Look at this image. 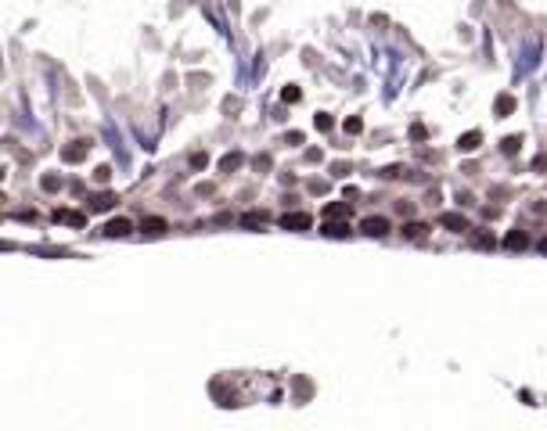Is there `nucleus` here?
Instances as JSON below:
<instances>
[{
	"mask_svg": "<svg viewBox=\"0 0 547 431\" xmlns=\"http://www.w3.org/2000/svg\"><path fill=\"white\" fill-rule=\"evenodd\" d=\"M360 230L367 234V237H385V234H389V219H385V216H367V219L360 223Z\"/></svg>",
	"mask_w": 547,
	"mask_h": 431,
	"instance_id": "obj_1",
	"label": "nucleus"
},
{
	"mask_svg": "<svg viewBox=\"0 0 547 431\" xmlns=\"http://www.w3.org/2000/svg\"><path fill=\"white\" fill-rule=\"evenodd\" d=\"M281 226H285V230H310L313 219H310L306 212H288V216H281Z\"/></svg>",
	"mask_w": 547,
	"mask_h": 431,
	"instance_id": "obj_2",
	"label": "nucleus"
},
{
	"mask_svg": "<svg viewBox=\"0 0 547 431\" xmlns=\"http://www.w3.org/2000/svg\"><path fill=\"white\" fill-rule=\"evenodd\" d=\"M439 226H446V230H454V234H464V230H468V219H464L461 212H443Z\"/></svg>",
	"mask_w": 547,
	"mask_h": 431,
	"instance_id": "obj_3",
	"label": "nucleus"
},
{
	"mask_svg": "<svg viewBox=\"0 0 547 431\" xmlns=\"http://www.w3.org/2000/svg\"><path fill=\"white\" fill-rule=\"evenodd\" d=\"M130 230H133L130 219H112V223H105V226H101V234H105V237H123V234H130Z\"/></svg>",
	"mask_w": 547,
	"mask_h": 431,
	"instance_id": "obj_4",
	"label": "nucleus"
},
{
	"mask_svg": "<svg viewBox=\"0 0 547 431\" xmlns=\"http://www.w3.org/2000/svg\"><path fill=\"white\" fill-rule=\"evenodd\" d=\"M54 219H58V223H69V226H83L87 223V216L83 212H72V208H58Z\"/></svg>",
	"mask_w": 547,
	"mask_h": 431,
	"instance_id": "obj_5",
	"label": "nucleus"
},
{
	"mask_svg": "<svg viewBox=\"0 0 547 431\" xmlns=\"http://www.w3.org/2000/svg\"><path fill=\"white\" fill-rule=\"evenodd\" d=\"M141 230H144V234H151V237H159V234H166L169 226H166V219H159V216H148V219L141 223Z\"/></svg>",
	"mask_w": 547,
	"mask_h": 431,
	"instance_id": "obj_6",
	"label": "nucleus"
},
{
	"mask_svg": "<svg viewBox=\"0 0 547 431\" xmlns=\"http://www.w3.org/2000/svg\"><path fill=\"white\" fill-rule=\"evenodd\" d=\"M479 144H482V133H479V130H472V133H461L457 148H461V151H479Z\"/></svg>",
	"mask_w": 547,
	"mask_h": 431,
	"instance_id": "obj_7",
	"label": "nucleus"
},
{
	"mask_svg": "<svg viewBox=\"0 0 547 431\" xmlns=\"http://www.w3.org/2000/svg\"><path fill=\"white\" fill-rule=\"evenodd\" d=\"M115 205V194L112 190H105V194H94L90 198V208H94V212H105V208H112Z\"/></svg>",
	"mask_w": 547,
	"mask_h": 431,
	"instance_id": "obj_8",
	"label": "nucleus"
},
{
	"mask_svg": "<svg viewBox=\"0 0 547 431\" xmlns=\"http://www.w3.org/2000/svg\"><path fill=\"white\" fill-rule=\"evenodd\" d=\"M83 155H87V144H83V140H76V144H69V148H61V158H65V162H79Z\"/></svg>",
	"mask_w": 547,
	"mask_h": 431,
	"instance_id": "obj_9",
	"label": "nucleus"
},
{
	"mask_svg": "<svg viewBox=\"0 0 547 431\" xmlns=\"http://www.w3.org/2000/svg\"><path fill=\"white\" fill-rule=\"evenodd\" d=\"M504 244H508L511 252H518V248H526V244H529V237H526L522 230H511V234L504 237Z\"/></svg>",
	"mask_w": 547,
	"mask_h": 431,
	"instance_id": "obj_10",
	"label": "nucleus"
},
{
	"mask_svg": "<svg viewBox=\"0 0 547 431\" xmlns=\"http://www.w3.org/2000/svg\"><path fill=\"white\" fill-rule=\"evenodd\" d=\"M425 234H428L425 223H403V237H410V241H421Z\"/></svg>",
	"mask_w": 547,
	"mask_h": 431,
	"instance_id": "obj_11",
	"label": "nucleus"
},
{
	"mask_svg": "<svg viewBox=\"0 0 547 431\" xmlns=\"http://www.w3.org/2000/svg\"><path fill=\"white\" fill-rule=\"evenodd\" d=\"M515 112V97L511 94H500L497 97V115H511Z\"/></svg>",
	"mask_w": 547,
	"mask_h": 431,
	"instance_id": "obj_12",
	"label": "nucleus"
},
{
	"mask_svg": "<svg viewBox=\"0 0 547 431\" xmlns=\"http://www.w3.org/2000/svg\"><path fill=\"white\" fill-rule=\"evenodd\" d=\"M241 162H245V155H238V151H234V155H227V158L220 162V169H223V172H231V169H238Z\"/></svg>",
	"mask_w": 547,
	"mask_h": 431,
	"instance_id": "obj_13",
	"label": "nucleus"
},
{
	"mask_svg": "<svg viewBox=\"0 0 547 431\" xmlns=\"http://www.w3.org/2000/svg\"><path fill=\"white\" fill-rule=\"evenodd\" d=\"M324 234H328V237H346V234H349V226H346V223H324Z\"/></svg>",
	"mask_w": 547,
	"mask_h": 431,
	"instance_id": "obj_14",
	"label": "nucleus"
},
{
	"mask_svg": "<svg viewBox=\"0 0 547 431\" xmlns=\"http://www.w3.org/2000/svg\"><path fill=\"white\" fill-rule=\"evenodd\" d=\"M324 216H328V219H339V216H349V205H342V201H339V205H328V208H324Z\"/></svg>",
	"mask_w": 547,
	"mask_h": 431,
	"instance_id": "obj_15",
	"label": "nucleus"
},
{
	"mask_svg": "<svg viewBox=\"0 0 547 431\" xmlns=\"http://www.w3.org/2000/svg\"><path fill=\"white\" fill-rule=\"evenodd\" d=\"M500 148H504V155H515L518 148H522V137H508V140L500 144Z\"/></svg>",
	"mask_w": 547,
	"mask_h": 431,
	"instance_id": "obj_16",
	"label": "nucleus"
},
{
	"mask_svg": "<svg viewBox=\"0 0 547 431\" xmlns=\"http://www.w3.org/2000/svg\"><path fill=\"white\" fill-rule=\"evenodd\" d=\"M475 248H493V234H475Z\"/></svg>",
	"mask_w": 547,
	"mask_h": 431,
	"instance_id": "obj_17",
	"label": "nucleus"
},
{
	"mask_svg": "<svg viewBox=\"0 0 547 431\" xmlns=\"http://www.w3.org/2000/svg\"><path fill=\"white\" fill-rule=\"evenodd\" d=\"M108 176H112V169H108V166H97V169H94V183H108Z\"/></svg>",
	"mask_w": 547,
	"mask_h": 431,
	"instance_id": "obj_18",
	"label": "nucleus"
},
{
	"mask_svg": "<svg viewBox=\"0 0 547 431\" xmlns=\"http://www.w3.org/2000/svg\"><path fill=\"white\" fill-rule=\"evenodd\" d=\"M263 219H267V216H263V212H252V216H245V219H241V223H245V226H259V223H263Z\"/></svg>",
	"mask_w": 547,
	"mask_h": 431,
	"instance_id": "obj_19",
	"label": "nucleus"
},
{
	"mask_svg": "<svg viewBox=\"0 0 547 431\" xmlns=\"http://www.w3.org/2000/svg\"><path fill=\"white\" fill-rule=\"evenodd\" d=\"M281 97H285V101H288V104H292V101H299V97H303V94H299V86H285V94H281Z\"/></svg>",
	"mask_w": 547,
	"mask_h": 431,
	"instance_id": "obj_20",
	"label": "nucleus"
},
{
	"mask_svg": "<svg viewBox=\"0 0 547 431\" xmlns=\"http://www.w3.org/2000/svg\"><path fill=\"white\" fill-rule=\"evenodd\" d=\"M360 130H364L360 119H346V133H360Z\"/></svg>",
	"mask_w": 547,
	"mask_h": 431,
	"instance_id": "obj_21",
	"label": "nucleus"
},
{
	"mask_svg": "<svg viewBox=\"0 0 547 431\" xmlns=\"http://www.w3.org/2000/svg\"><path fill=\"white\" fill-rule=\"evenodd\" d=\"M58 187H61L58 176H43V190H58Z\"/></svg>",
	"mask_w": 547,
	"mask_h": 431,
	"instance_id": "obj_22",
	"label": "nucleus"
},
{
	"mask_svg": "<svg viewBox=\"0 0 547 431\" xmlns=\"http://www.w3.org/2000/svg\"><path fill=\"white\" fill-rule=\"evenodd\" d=\"M313 122H317V130H331V115H317Z\"/></svg>",
	"mask_w": 547,
	"mask_h": 431,
	"instance_id": "obj_23",
	"label": "nucleus"
},
{
	"mask_svg": "<svg viewBox=\"0 0 547 431\" xmlns=\"http://www.w3.org/2000/svg\"><path fill=\"white\" fill-rule=\"evenodd\" d=\"M205 162H209V158H205V155H191V166H195V169H202V166H205Z\"/></svg>",
	"mask_w": 547,
	"mask_h": 431,
	"instance_id": "obj_24",
	"label": "nucleus"
},
{
	"mask_svg": "<svg viewBox=\"0 0 547 431\" xmlns=\"http://www.w3.org/2000/svg\"><path fill=\"white\" fill-rule=\"evenodd\" d=\"M540 252H547V237H544V241H540Z\"/></svg>",
	"mask_w": 547,
	"mask_h": 431,
	"instance_id": "obj_25",
	"label": "nucleus"
},
{
	"mask_svg": "<svg viewBox=\"0 0 547 431\" xmlns=\"http://www.w3.org/2000/svg\"><path fill=\"white\" fill-rule=\"evenodd\" d=\"M0 180H4V169H0Z\"/></svg>",
	"mask_w": 547,
	"mask_h": 431,
	"instance_id": "obj_26",
	"label": "nucleus"
}]
</instances>
